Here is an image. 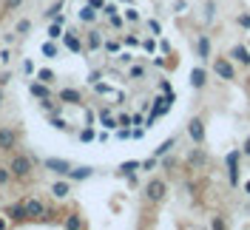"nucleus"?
Returning a JSON list of instances; mask_svg holds the SVG:
<instances>
[{"label": "nucleus", "mask_w": 250, "mask_h": 230, "mask_svg": "<svg viewBox=\"0 0 250 230\" xmlns=\"http://www.w3.org/2000/svg\"><path fill=\"white\" fill-rule=\"evenodd\" d=\"M31 168H34V159L26 156V153H15V156H12V162H9V170H12V176H15V179H29Z\"/></svg>", "instance_id": "1"}, {"label": "nucleus", "mask_w": 250, "mask_h": 230, "mask_svg": "<svg viewBox=\"0 0 250 230\" xmlns=\"http://www.w3.org/2000/svg\"><path fill=\"white\" fill-rule=\"evenodd\" d=\"M165 193H168V185L162 182V179H151V182L145 185V199L154 202V205L165 199Z\"/></svg>", "instance_id": "2"}, {"label": "nucleus", "mask_w": 250, "mask_h": 230, "mask_svg": "<svg viewBox=\"0 0 250 230\" xmlns=\"http://www.w3.org/2000/svg\"><path fill=\"white\" fill-rule=\"evenodd\" d=\"M6 219H9V225H26V222H29V216H26V202H12V205L6 208Z\"/></svg>", "instance_id": "3"}, {"label": "nucleus", "mask_w": 250, "mask_h": 230, "mask_svg": "<svg viewBox=\"0 0 250 230\" xmlns=\"http://www.w3.org/2000/svg\"><path fill=\"white\" fill-rule=\"evenodd\" d=\"M17 139H20V134H17L15 128H0V153H12L17 148Z\"/></svg>", "instance_id": "4"}, {"label": "nucleus", "mask_w": 250, "mask_h": 230, "mask_svg": "<svg viewBox=\"0 0 250 230\" xmlns=\"http://www.w3.org/2000/svg\"><path fill=\"white\" fill-rule=\"evenodd\" d=\"M46 202L40 199H26V216H29V222H43L46 219Z\"/></svg>", "instance_id": "5"}, {"label": "nucleus", "mask_w": 250, "mask_h": 230, "mask_svg": "<svg viewBox=\"0 0 250 230\" xmlns=\"http://www.w3.org/2000/svg\"><path fill=\"white\" fill-rule=\"evenodd\" d=\"M43 168H48L51 173H57V176H68V170H71V162H65V159H57V156H48V159H43Z\"/></svg>", "instance_id": "6"}, {"label": "nucleus", "mask_w": 250, "mask_h": 230, "mask_svg": "<svg viewBox=\"0 0 250 230\" xmlns=\"http://www.w3.org/2000/svg\"><path fill=\"white\" fill-rule=\"evenodd\" d=\"M213 71H216L222 80H233L236 71H233V63L225 60V57H219V60H213Z\"/></svg>", "instance_id": "7"}, {"label": "nucleus", "mask_w": 250, "mask_h": 230, "mask_svg": "<svg viewBox=\"0 0 250 230\" xmlns=\"http://www.w3.org/2000/svg\"><path fill=\"white\" fill-rule=\"evenodd\" d=\"M225 162H228V179H230V185H239V151L228 153Z\"/></svg>", "instance_id": "8"}, {"label": "nucleus", "mask_w": 250, "mask_h": 230, "mask_svg": "<svg viewBox=\"0 0 250 230\" xmlns=\"http://www.w3.org/2000/svg\"><path fill=\"white\" fill-rule=\"evenodd\" d=\"M57 100L65 103V105H83V94H80L77 88H62V91L57 94Z\"/></svg>", "instance_id": "9"}, {"label": "nucleus", "mask_w": 250, "mask_h": 230, "mask_svg": "<svg viewBox=\"0 0 250 230\" xmlns=\"http://www.w3.org/2000/svg\"><path fill=\"white\" fill-rule=\"evenodd\" d=\"M188 134H190L193 142H202V139H205V123L199 120V117H193V120L188 123Z\"/></svg>", "instance_id": "10"}, {"label": "nucleus", "mask_w": 250, "mask_h": 230, "mask_svg": "<svg viewBox=\"0 0 250 230\" xmlns=\"http://www.w3.org/2000/svg\"><path fill=\"white\" fill-rule=\"evenodd\" d=\"M29 91L34 100H46V97H51V88H48V83H40V80H34L29 85Z\"/></svg>", "instance_id": "11"}, {"label": "nucleus", "mask_w": 250, "mask_h": 230, "mask_svg": "<svg viewBox=\"0 0 250 230\" xmlns=\"http://www.w3.org/2000/svg\"><path fill=\"white\" fill-rule=\"evenodd\" d=\"M103 43H105V40H103V31L91 29L88 34H85V48H88V51H97V48H103Z\"/></svg>", "instance_id": "12"}, {"label": "nucleus", "mask_w": 250, "mask_h": 230, "mask_svg": "<svg viewBox=\"0 0 250 230\" xmlns=\"http://www.w3.org/2000/svg\"><path fill=\"white\" fill-rule=\"evenodd\" d=\"M91 176H94V168H91V165H80V168H71V170H68V179H74V182L91 179Z\"/></svg>", "instance_id": "13"}, {"label": "nucleus", "mask_w": 250, "mask_h": 230, "mask_svg": "<svg viewBox=\"0 0 250 230\" xmlns=\"http://www.w3.org/2000/svg\"><path fill=\"white\" fill-rule=\"evenodd\" d=\"M188 165H190V168H205V165H208V153L199 151V148L190 151L188 153Z\"/></svg>", "instance_id": "14"}, {"label": "nucleus", "mask_w": 250, "mask_h": 230, "mask_svg": "<svg viewBox=\"0 0 250 230\" xmlns=\"http://www.w3.org/2000/svg\"><path fill=\"white\" fill-rule=\"evenodd\" d=\"M62 43H65V48H68V51H74V54H80V51H83V43H80V37L74 34V31L62 34Z\"/></svg>", "instance_id": "15"}, {"label": "nucleus", "mask_w": 250, "mask_h": 230, "mask_svg": "<svg viewBox=\"0 0 250 230\" xmlns=\"http://www.w3.org/2000/svg\"><path fill=\"white\" fill-rule=\"evenodd\" d=\"M68 193H71V185L68 182H54L51 185V196H54V199H68Z\"/></svg>", "instance_id": "16"}, {"label": "nucleus", "mask_w": 250, "mask_h": 230, "mask_svg": "<svg viewBox=\"0 0 250 230\" xmlns=\"http://www.w3.org/2000/svg\"><path fill=\"white\" fill-rule=\"evenodd\" d=\"M62 228H68V230H83V228H85V222H83V216H80V213H68L65 219H62Z\"/></svg>", "instance_id": "17"}, {"label": "nucleus", "mask_w": 250, "mask_h": 230, "mask_svg": "<svg viewBox=\"0 0 250 230\" xmlns=\"http://www.w3.org/2000/svg\"><path fill=\"white\" fill-rule=\"evenodd\" d=\"M205 83H208L205 68H193V71H190V85H193V88H205Z\"/></svg>", "instance_id": "18"}, {"label": "nucleus", "mask_w": 250, "mask_h": 230, "mask_svg": "<svg viewBox=\"0 0 250 230\" xmlns=\"http://www.w3.org/2000/svg\"><path fill=\"white\" fill-rule=\"evenodd\" d=\"M230 54H233L236 60L242 63V65H250V51L245 46H233V51H230Z\"/></svg>", "instance_id": "19"}, {"label": "nucleus", "mask_w": 250, "mask_h": 230, "mask_svg": "<svg viewBox=\"0 0 250 230\" xmlns=\"http://www.w3.org/2000/svg\"><path fill=\"white\" fill-rule=\"evenodd\" d=\"M80 20H83V23H94V20H97V9L85 3V6L80 9Z\"/></svg>", "instance_id": "20"}, {"label": "nucleus", "mask_w": 250, "mask_h": 230, "mask_svg": "<svg viewBox=\"0 0 250 230\" xmlns=\"http://www.w3.org/2000/svg\"><path fill=\"white\" fill-rule=\"evenodd\" d=\"M100 123L105 125L108 131H114V128H120V125H117V120L111 117V111H108V108H103V111H100Z\"/></svg>", "instance_id": "21"}, {"label": "nucleus", "mask_w": 250, "mask_h": 230, "mask_svg": "<svg viewBox=\"0 0 250 230\" xmlns=\"http://www.w3.org/2000/svg\"><path fill=\"white\" fill-rule=\"evenodd\" d=\"M196 51H199V60H208V57H210V40H208V37H199Z\"/></svg>", "instance_id": "22"}, {"label": "nucleus", "mask_w": 250, "mask_h": 230, "mask_svg": "<svg viewBox=\"0 0 250 230\" xmlns=\"http://www.w3.org/2000/svg\"><path fill=\"white\" fill-rule=\"evenodd\" d=\"M134 170H140V162H137V159H131V162H123V165H120V176H131Z\"/></svg>", "instance_id": "23"}, {"label": "nucleus", "mask_w": 250, "mask_h": 230, "mask_svg": "<svg viewBox=\"0 0 250 230\" xmlns=\"http://www.w3.org/2000/svg\"><path fill=\"white\" fill-rule=\"evenodd\" d=\"M173 142H176V139H165V142H162V145H159V148H156V151H154V156H156V159H162V156H165V153H171V148H173Z\"/></svg>", "instance_id": "24"}, {"label": "nucleus", "mask_w": 250, "mask_h": 230, "mask_svg": "<svg viewBox=\"0 0 250 230\" xmlns=\"http://www.w3.org/2000/svg\"><path fill=\"white\" fill-rule=\"evenodd\" d=\"M128 77H131V80H145V65H140V63L131 65V68H128Z\"/></svg>", "instance_id": "25"}, {"label": "nucleus", "mask_w": 250, "mask_h": 230, "mask_svg": "<svg viewBox=\"0 0 250 230\" xmlns=\"http://www.w3.org/2000/svg\"><path fill=\"white\" fill-rule=\"evenodd\" d=\"M40 108H43V111H48V114H57V111H60V105H57V103H54L51 97H46V100H40Z\"/></svg>", "instance_id": "26"}, {"label": "nucleus", "mask_w": 250, "mask_h": 230, "mask_svg": "<svg viewBox=\"0 0 250 230\" xmlns=\"http://www.w3.org/2000/svg\"><path fill=\"white\" fill-rule=\"evenodd\" d=\"M37 80L51 85V83H54V71H51V68H40V71H37Z\"/></svg>", "instance_id": "27"}, {"label": "nucleus", "mask_w": 250, "mask_h": 230, "mask_svg": "<svg viewBox=\"0 0 250 230\" xmlns=\"http://www.w3.org/2000/svg\"><path fill=\"white\" fill-rule=\"evenodd\" d=\"M29 31H31V20H26V17H23V20H17L15 34H29Z\"/></svg>", "instance_id": "28"}, {"label": "nucleus", "mask_w": 250, "mask_h": 230, "mask_svg": "<svg viewBox=\"0 0 250 230\" xmlns=\"http://www.w3.org/2000/svg\"><path fill=\"white\" fill-rule=\"evenodd\" d=\"M48 123L54 125V128H57V131H65V128H68V123H65V120H60V117H57V114H48Z\"/></svg>", "instance_id": "29"}, {"label": "nucleus", "mask_w": 250, "mask_h": 230, "mask_svg": "<svg viewBox=\"0 0 250 230\" xmlns=\"http://www.w3.org/2000/svg\"><path fill=\"white\" fill-rule=\"evenodd\" d=\"M103 48H105L108 54H120V40H105V43H103Z\"/></svg>", "instance_id": "30"}, {"label": "nucleus", "mask_w": 250, "mask_h": 230, "mask_svg": "<svg viewBox=\"0 0 250 230\" xmlns=\"http://www.w3.org/2000/svg\"><path fill=\"white\" fill-rule=\"evenodd\" d=\"M48 37H51V40H60V37H62V26H60V23H51V29H48Z\"/></svg>", "instance_id": "31"}, {"label": "nucleus", "mask_w": 250, "mask_h": 230, "mask_svg": "<svg viewBox=\"0 0 250 230\" xmlns=\"http://www.w3.org/2000/svg\"><path fill=\"white\" fill-rule=\"evenodd\" d=\"M94 137H97V134H94V128H91V125H85V128L80 131V139H83V142H91Z\"/></svg>", "instance_id": "32"}, {"label": "nucleus", "mask_w": 250, "mask_h": 230, "mask_svg": "<svg viewBox=\"0 0 250 230\" xmlns=\"http://www.w3.org/2000/svg\"><path fill=\"white\" fill-rule=\"evenodd\" d=\"M43 54H46V57H57V46H54V40L43 43Z\"/></svg>", "instance_id": "33"}, {"label": "nucleus", "mask_w": 250, "mask_h": 230, "mask_svg": "<svg viewBox=\"0 0 250 230\" xmlns=\"http://www.w3.org/2000/svg\"><path fill=\"white\" fill-rule=\"evenodd\" d=\"M12 179H15V176H12V170H9V168H0V188H3V185H9Z\"/></svg>", "instance_id": "34"}, {"label": "nucleus", "mask_w": 250, "mask_h": 230, "mask_svg": "<svg viewBox=\"0 0 250 230\" xmlns=\"http://www.w3.org/2000/svg\"><path fill=\"white\" fill-rule=\"evenodd\" d=\"M20 6H23V0H3V9H6V12H15Z\"/></svg>", "instance_id": "35"}, {"label": "nucleus", "mask_w": 250, "mask_h": 230, "mask_svg": "<svg viewBox=\"0 0 250 230\" xmlns=\"http://www.w3.org/2000/svg\"><path fill=\"white\" fill-rule=\"evenodd\" d=\"M60 9H62V0H57V3L46 12V17H48V20H54V15H60Z\"/></svg>", "instance_id": "36"}, {"label": "nucleus", "mask_w": 250, "mask_h": 230, "mask_svg": "<svg viewBox=\"0 0 250 230\" xmlns=\"http://www.w3.org/2000/svg\"><path fill=\"white\" fill-rule=\"evenodd\" d=\"M125 20H128V23H137V20H140V12H137V9H125Z\"/></svg>", "instance_id": "37"}, {"label": "nucleus", "mask_w": 250, "mask_h": 230, "mask_svg": "<svg viewBox=\"0 0 250 230\" xmlns=\"http://www.w3.org/2000/svg\"><path fill=\"white\" fill-rule=\"evenodd\" d=\"M123 43H125V46H131V48H134V46H140V37H134V34H125V37H123Z\"/></svg>", "instance_id": "38"}, {"label": "nucleus", "mask_w": 250, "mask_h": 230, "mask_svg": "<svg viewBox=\"0 0 250 230\" xmlns=\"http://www.w3.org/2000/svg\"><path fill=\"white\" fill-rule=\"evenodd\" d=\"M142 170H154L156 168V156H151V159H145V162H140Z\"/></svg>", "instance_id": "39"}, {"label": "nucleus", "mask_w": 250, "mask_h": 230, "mask_svg": "<svg viewBox=\"0 0 250 230\" xmlns=\"http://www.w3.org/2000/svg\"><path fill=\"white\" fill-rule=\"evenodd\" d=\"M108 23H111V26H114V29H123V17L117 15V12H114V15L108 17Z\"/></svg>", "instance_id": "40"}, {"label": "nucleus", "mask_w": 250, "mask_h": 230, "mask_svg": "<svg viewBox=\"0 0 250 230\" xmlns=\"http://www.w3.org/2000/svg\"><path fill=\"white\" fill-rule=\"evenodd\" d=\"M117 60L123 63V65H128V63H134V54H128V51H123V54H117Z\"/></svg>", "instance_id": "41"}, {"label": "nucleus", "mask_w": 250, "mask_h": 230, "mask_svg": "<svg viewBox=\"0 0 250 230\" xmlns=\"http://www.w3.org/2000/svg\"><path fill=\"white\" fill-rule=\"evenodd\" d=\"M117 125H120V128H128V125H131V117H128V114H120V117H117Z\"/></svg>", "instance_id": "42"}, {"label": "nucleus", "mask_w": 250, "mask_h": 230, "mask_svg": "<svg viewBox=\"0 0 250 230\" xmlns=\"http://www.w3.org/2000/svg\"><path fill=\"white\" fill-rule=\"evenodd\" d=\"M239 26H242V29H250V15H242V17H239Z\"/></svg>", "instance_id": "43"}, {"label": "nucleus", "mask_w": 250, "mask_h": 230, "mask_svg": "<svg viewBox=\"0 0 250 230\" xmlns=\"http://www.w3.org/2000/svg\"><path fill=\"white\" fill-rule=\"evenodd\" d=\"M142 48H145V51H154L156 43H154V40H142Z\"/></svg>", "instance_id": "44"}, {"label": "nucleus", "mask_w": 250, "mask_h": 230, "mask_svg": "<svg viewBox=\"0 0 250 230\" xmlns=\"http://www.w3.org/2000/svg\"><path fill=\"white\" fill-rule=\"evenodd\" d=\"M23 71H26V74H34V63L26 60V63H23Z\"/></svg>", "instance_id": "45"}, {"label": "nucleus", "mask_w": 250, "mask_h": 230, "mask_svg": "<svg viewBox=\"0 0 250 230\" xmlns=\"http://www.w3.org/2000/svg\"><path fill=\"white\" fill-rule=\"evenodd\" d=\"M148 29L154 31V34H159V31H162V29H159V23H156V20H148Z\"/></svg>", "instance_id": "46"}, {"label": "nucleus", "mask_w": 250, "mask_h": 230, "mask_svg": "<svg viewBox=\"0 0 250 230\" xmlns=\"http://www.w3.org/2000/svg\"><path fill=\"white\" fill-rule=\"evenodd\" d=\"M117 137H120V139H128V137H131V131H128V128H120V131H117Z\"/></svg>", "instance_id": "47"}, {"label": "nucleus", "mask_w": 250, "mask_h": 230, "mask_svg": "<svg viewBox=\"0 0 250 230\" xmlns=\"http://www.w3.org/2000/svg\"><path fill=\"white\" fill-rule=\"evenodd\" d=\"M205 15H208V20H213V3H208V6H205Z\"/></svg>", "instance_id": "48"}, {"label": "nucleus", "mask_w": 250, "mask_h": 230, "mask_svg": "<svg viewBox=\"0 0 250 230\" xmlns=\"http://www.w3.org/2000/svg\"><path fill=\"white\" fill-rule=\"evenodd\" d=\"M88 6H94V9H100V12H103V6H105V3H103V0H88Z\"/></svg>", "instance_id": "49"}, {"label": "nucleus", "mask_w": 250, "mask_h": 230, "mask_svg": "<svg viewBox=\"0 0 250 230\" xmlns=\"http://www.w3.org/2000/svg\"><path fill=\"white\" fill-rule=\"evenodd\" d=\"M88 83H91V85L94 83H100V71H91V74H88Z\"/></svg>", "instance_id": "50"}, {"label": "nucleus", "mask_w": 250, "mask_h": 230, "mask_svg": "<svg viewBox=\"0 0 250 230\" xmlns=\"http://www.w3.org/2000/svg\"><path fill=\"white\" fill-rule=\"evenodd\" d=\"M9 60H12V54H9V51L3 48V51H0V63H9Z\"/></svg>", "instance_id": "51"}, {"label": "nucleus", "mask_w": 250, "mask_h": 230, "mask_svg": "<svg viewBox=\"0 0 250 230\" xmlns=\"http://www.w3.org/2000/svg\"><path fill=\"white\" fill-rule=\"evenodd\" d=\"M210 225H213V228H216V230H222V228H225V219H213Z\"/></svg>", "instance_id": "52"}, {"label": "nucleus", "mask_w": 250, "mask_h": 230, "mask_svg": "<svg viewBox=\"0 0 250 230\" xmlns=\"http://www.w3.org/2000/svg\"><path fill=\"white\" fill-rule=\"evenodd\" d=\"M142 134H145L142 128H134V131H131V137H134V139H142Z\"/></svg>", "instance_id": "53"}, {"label": "nucleus", "mask_w": 250, "mask_h": 230, "mask_svg": "<svg viewBox=\"0 0 250 230\" xmlns=\"http://www.w3.org/2000/svg\"><path fill=\"white\" fill-rule=\"evenodd\" d=\"M242 153H245V156H250V137L245 139V148H242Z\"/></svg>", "instance_id": "54"}, {"label": "nucleus", "mask_w": 250, "mask_h": 230, "mask_svg": "<svg viewBox=\"0 0 250 230\" xmlns=\"http://www.w3.org/2000/svg\"><path fill=\"white\" fill-rule=\"evenodd\" d=\"M9 80H12V77H9V71H6V74H0V85H6Z\"/></svg>", "instance_id": "55"}, {"label": "nucleus", "mask_w": 250, "mask_h": 230, "mask_svg": "<svg viewBox=\"0 0 250 230\" xmlns=\"http://www.w3.org/2000/svg\"><path fill=\"white\" fill-rule=\"evenodd\" d=\"M3 228H9V219H0V230Z\"/></svg>", "instance_id": "56"}, {"label": "nucleus", "mask_w": 250, "mask_h": 230, "mask_svg": "<svg viewBox=\"0 0 250 230\" xmlns=\"http://www.w3.org/2000/svg\"><path fill=\"white\" fill-rule=\"evenodd\" d=\"M0 108H3V85H0Z\"/></svg>", "instance_id": "57"}, {"label": "nucleus", "mask_w": 250, "mask_h": 230, "mask_svg": "<svg viewBox=\"0 0 250 230\" xmlns=\"http://www.w3.org/2000/svg\"><path fill=\"white\" fill-rule=\"evenodd\" d=\"M245 190H248V193H250V182H248V185H245Z\"/></svg>", "instance_id": "58"}]
</instances>
